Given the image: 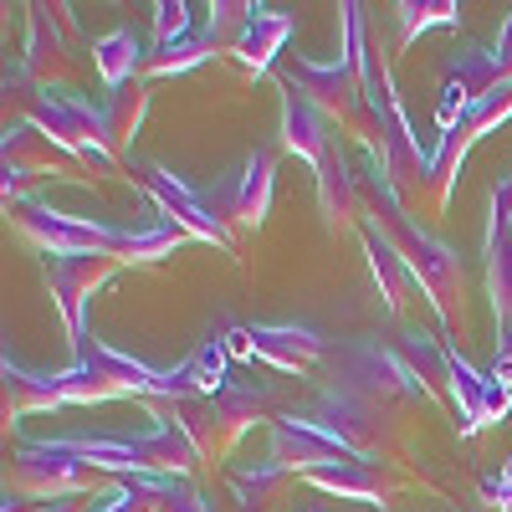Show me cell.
Here are the masks:
<instances>
[{"label": "cell", "mask_w": 512, "mask_h": 512, "mask_svg": "<svg viewBox=\"0 0 512 512\" xmlns=\"http://www.w3.org/2000/svg\"><path fill=\"white\" fill-rule=\"evenodd\" d=\"M359 216H364V226H374L384 241L400 251V262L410 267L415 287L431 297V308H436L441 328L451 333V328H456V313H461V292H466V267H461V256H456L441 236H431L425 226L410 221V210H405L400 190L390 185V175H384V164H379L374 154H364Z\"/></svg>", "instance_id": "6da1fadb"}, {"label": "cell", "mask_w": 512, "mask_h": 512, "mask_svg": "<svg viewBox=\"0 0 512 512\" xmlns=\"http://www.w3.org/2000/svg\"><path fill=\"white\" fill-rule=\"evenodd\" d=\"M62 451H72L77 461H88L93 472H113V477H190L200 446L185 436V425L159 420L144 436H52Z\"/></svg>", "instance_id": "7a4b0ae2"}, {"label": "cell", "mask_w": 512, "mask_h": 512, "mask_svg": "<svg viewBox=\"0 0 512 512\" xmlns=\"http://www.w3.org/2000/svg\"><path fill=\"white\" fill-rule=\"evenodd\" d=\"M282 82H292L297 93H303L338 134H349V139H359V149L364 154H379V118H374V108H369V98H364V77H359V67L338 52L333 62H308V57H297L287 72H282Z\"/></svg>", "instance_id": "3957f363"}, {"label": "cell", "mask_w": 512, "mask_h": 512, "mask_svg": "<svg viewBox=\"0 0 512 512\" xmlns=\"http://www.w3.org/2000/svg\"><path fill=\"white\" fill-rule=\"evenodd\" d=\"M26 123H36L57 149H67L77 164H93V169H108L118 164L113 144H108V108L82 98L72 88H31V103H26Z\"/></svg>", "instance_id": "277c9868"}, {"label": "cell", "mask_w": 512, "mask_h": 512, "mask_svg": "<svg viewBox=\"0 0 512 512\" xmlns=\"http://www.w3.org/2000/svg\"><path fill=\"white\" fill-rule=\"evenodd\" d=\"M154 420L185 425V436L200 446V456H231V446L267 415V390L262 384H226L221 395L195 400V405H149Z\"/></svg>", "instance_id": "5b68a950"}, {"label": "cell", "mask_w": 512, "mask_h": 512, "mask_svg": "<svg viewBox=\"0 0 512 512\" xmlns=\"http://www.w3.org/2000/svg\"><path fill=\"white\" fill-rule=\"evenodd\" d=\"M6 221L47 256H118L128 241V226L113 221H93V216H72V210L41 205V200H21L6 210Z\"/></svg>", "instance_id": "8992f818"}, {"label": "cell", "mask_w": 512, "mask_h": 512, "mask_svg": "<svg viewBox=\"0 0 512 512\" xmlns=\"http://www.w3.org/2000/svg\"><path fill=\"white\" fill-rule=\"evenodd\" d=\"M0 159H6V180H0V190H6V210L31 200L26 185L31 180H67V185H88V175H82V164L57 149L47 134H41L36 123L26 118H11L6 134H0Z\"/></svg>", "instance_id": "52a82bcc"}, {"label": "cell", "mask_w": 512, "mask_h": 512, "mask_svg": "<svg viewBox=\"0 0 512 512\" xmlns=\"http://www.w3.org/2000/svg\"><path fill=\"white\" fill-rule=\"evenodd\" d=\"M210 216H216L226 226V236H246V231H262L267 210H272V195H277V154L272 149H251L246 164L236 169V175L216 180L210 190H200Z\"/></svg>", "instance_id": "ba28073f"}, {"label": "cell", "mask_w": 512, "mask_h": 512, "mask_svg": "<svg viewBox=\"0 0 512 512\" xmlns=\"http://www.w3.org/2000/svg\"><path fill=\"white\" fill-rule=\"evenodd\" d=\"M128 180H134L154 205H159V216L169 221V226H180L190 241H205V246H221V251H231L236 241L226 236V226L210 216V205H205V195L185 180V175H175V169H164V164H154V159H128Z\"/></svg>", "instance_id": "9c48e42d"}, {"label": "cell", "mask_w": 512, "mask_h": 512, "mask_svg": "<svg viewBox=\"0 0 512 512\" xmlns=\"http://www.w3.org/2000/svg\"><path fill=\"white\" fill-rule=\"evenodd\" d=\"M123 262L118 256H52L47 262V282H52V297H57V313H62V328H67V344L72 354L93 338V297L113 282Z\"/></svg>", "instance_id": "30bf717a"}, {"label": "cell", "mask_w": 512, "mask_h": 512, "mask_svg": "<svg viewBox=\"0 0 512 512\" xmlns=\"http://www.w3.org/2000/svg\"><path fill=\"white\" fill-rule=\"evenodd\" d=\"M507 118H512V88H497L492 98H482V103L466 108L451 134H441V144H436V154H431V175H425V195H431L436 210L451 200V185H456V175H461L466 154H472V149L492 134V128H502Z\"/></svg>", "instance_id": "8fae6325"}, {"label": "cell", "mask_w": 512, "mask_h": 512, "mask_svg": "<svg viewBox=\"0 0 512 512\" xmlns=\"http://www.w3.org/2000/svg\"><path fill=\"white\" fill-rule=\"evenodd\" d=\"M354 456H359V451H354L344 436H333L318 415H297V410L272 415L267 461H277L282 472L308 477V472H323V466H344V461H354Z\"/></svg>", "instance_id": "7c38bea8"}, {"label": "cell", "mask_w": 512, "mask_h": 512, "mask_svg": "<svg viewBox=\"0 0 512 512\" xmlns=\"http://www.w3.org/2000/svg\"><path fill=\"white\" fill-rule=\"evenodd\" d=\"M93 466L77 461L72 451H62L57 441H26L11 461V487L21 497H41V502H62V497H88L93 492Z\"/></svg>", "instance_id": "4fadbf2b"}, {"label": "cell", "mask_w": 512, "mask_h": 512, "mask_svg": "<svg viewBox=\"0 0 512 512\" xmlns=\"http://www.w3.org/2000/svg\"><path fill=\"white\" fill-rule=\"evenodd\" d=\"M487 292H492L497 333H507L512 328V169L492 185V205H487Z\"/></svg>", "instance_id": "5bb4252c"}, {"label": "cell", "mask_w": 512, "mask_h": 512, "mask_svg": "<svg viewBox=\"0 0 512 512\" xmlns=\"http://www.w3.org/2000/svg\"><path fill=\"white\" fill-rule=\"evenodd\" d=\"M303 482L318 487V492H333V497L364 502V507H390V497L405 487V477L395 472L390 456H354V461H344V466H323V472H308Z\"/></svg>", "instance_id": "9a60e30c"}, {"label": "cell", "mask_w": 512, "mask_h": 512, "mask_svg": "<svg viewBox=\"0 0 512 512\" xmlns=\"http://www.w3.org/2000/svg\"><path fill=\"white\" fill-rule=\"evenodd\" d=\"M67 6H26V52H21V77H36L41 88H52V77L72 72L67 52Z\"/></svg>", "instance_id": "2e32d148"}, {"label": "cell", "mask_w": 512, "mask_h": 512, "mask_svg": "<svg viewBox=\"0 0 512 512\" xmlns=\"http://www.w3.org/2000/svg\"><path fill=\"white\" fill-rule=\"evenodd\" d=\"M256 338V364H267L277 374H308L318 359H328V338L308 323H251Z\"/></svg>", "instance_id": "e0dca14e"}, {"label": "cell", "mask_w": 512, "mask_h": 512, "mask_svg": "<svg viewBox=\"0 0 512 512\" xmlns=\"http://www.w3.org/2000/svg\"><path fill=\"white\" fill-rule=\"evenodd\" d=\"M492 390H497V384L487 379V369H477L456 344H446V400L456 410V431L461 436H477L482 425H492L487 420Z\"/></svg>", "instance_id": "ac0fdd59"}, {"label": "cell", "mask_w": 512, "mask_h": 512, "mask_svg": "<svg viewBox=\"0 0 512 512\" xmlns=\"http://www.w3.org/2000/svg\"><path fill=\"white\" fill-rule=\"evenodd\" d=\"M292 31H297V21H292L287 11L256 6V11H251V21H246V26H241V36H236L231 57L241 62V72H246V77H267V72H272V62H277V52L292 41Z\"/></svg>", "instance_id": "d6986e66"}, {"label": "cell", "mask_w": 512, "mask_h": 512, "mask_svg": "<svg viewBox=\"0 0 512 512\" xmlns=\"http://www.w3.org/2000/svg\"><path fill=\"white\" fill-rule=\"evenodd\" d=\"M333 139H338V128L303 93H297L292 82H282V149L297 154V159H308L318 169V159L333 149Z\"/></svg>", "instance_id": "ffe728a7"}, {"label": "cell", "mask_w": 512, "mask_h": 512, "mask_svg": "<svg viewBox=\"0 0 512 512\" xmlns=\"http://www.w3.org/2000/svg\"><path fill=\"white\" fill-rule=\"evenodd\" d=\"M318 210H323V226L328 231H344L354 216H359V175L349 169V154H344V134L333 139V149L318 159Z\"/></svg>", "instance_id": "44dd1931"}, {"label": "cell", "mask_w": 512, "mask_h": 512, "mask_svg": "<svg viewBox=\"0 0 512 512\" xmlns=\"http://www.w3.org/2000/svg\"><path fill=\"white\" fill-rule=\"evenodd\" d=\"M0 384H6V420L16 425L21 415H41V410H67L57 374H36L26 364H16L11 354L0 359Z\"/></svg>", "instance_id": "7402d4cb"}, {"label": "cell", "mask_w": 512, "mask_h": 512, "mask_svg": "<svg viewBox=\"0 0 512 512\" xmlns=\"http://www.w3.org/2000/svg\"><path fill=\"white\" fill-rule=\"evenodd\" d=\"M93 67H98V77L108 82V93L128 88V82H139L144 67H149V52H144L139 31H134V26H113L108 36H98V41H93Z\"/></svg>", "instance_id": "603a6c76"}, {"label": "cell", "mask_w": 512, "mask_h": 512, "mask_svg": "<svg viewBox=\"0 0 512 512\" xmlns=\"http://www.w3.org/2000/svg\"><path fill=\"white\" fill-rule=\"evenodd\" d=\"M180 487V477H113L103 492H93V512H164Z\"/></svg>", "instance_id": "cb8c5ba5"}, {"label": "cell", "mask_w": 512, "mask_h": 512, "mask_svg": "<svg viewBox=\"0 0 512 512\" xmlns=\"http://www.w3.org/2000/svg\"><path fill=\"white\" fill-rule=\"evenodd\" d=\"M364 256H369V272H374V287H379V297H384V308L400 313L405 297H410V287H415L410 267L400 262V251L384 241L374 226H364Z\"/></svg>", "instance_id": "d4e9b609"}, {"label": "cell", "mask_w": 512, "mask_h": 512, "mask_svg": "<svg viewBox=\"0 0 512 512\" xmlns=\"http://www.w3.org/2000/svg\"><path fill=\"white\" fill-rule=\"evenodd\" d=\"M108 144H113V154L123 159L128 154V144L139 139V128H144V118H149V82L139 77V82H128V88H118V93H108Z\"/></svg>", "instance_id": "484cf974"}, {"label": "cell", "mask_w": 512, "mask_h": 512, "mask_svg": "<svg viewBox=\"0 0 512 512\" xmlns=\"http://www.w3.org/2000/svg\"><path fill=\"white\" fill-rule=\"evenodd\" d=\"M185 241H190V236H185L180 226H169V221L159 216L154 226H128V241H123V251H118V262H123V267H154V262H164V256H175Z\"/></svg>", "instance_id": "4316f807"}, {"label": "cell", "mask_w": 512, "mask_h": 512, "mask_svg": "<svg viewBox=\"0 0 512 512\" xmlns=\"http://www.w3.org/2000/svg\"><path fill=\"white\" fill-rule=\"evenodd\" d=\"M226 369H231V349H226V333L221 328H210L200 344H195V354L185 359V374L195 379V390H200V400H210V395H221L226 390Z\"/></svg>", "instance_id": "83f0119b"}, {"label": "cell", "mask_w": 512, "mask_h": 512, "mask_svg": "<svg viewBox=\"0 0 512 512\" xmlns=\"http://www.w3.org/2000/svg\"><path fill=\"white\" fill-rule=\"evenodd\" d=\"M395 26H400V47H410V41L425 36L431 26H461V6L456 0H400Z\"/></svg>", "instance_id": "f1b7e54d"}, {"label": "cell", "mask_w": 512, "mask_h": 512, "mask_svg": "<svg viewBox=\"0 0 512 512\" xmlns=\"http://www.w3.org/2000/svg\"><path fill=\"white\" fill-rule=\"evenodd\" d=\"M251 0H210V6H205V41H210V47H216V52H226L231 57V47H236V36H241V26L251 21Z\"/></svg>", "instance_id": "f546056e"}, {"label": "cell", "mask_w": 512, "mask_h": 512, "mask_svg": "<svg viewBox=\"0 0 512 512\" xmlns=\"http://www.w3.org/2000/svg\"><path fill=\"white\" fill-rule=\"evenodd\" d=\"M210 57H221L210 41L195 31L190 41H180V47H164V52H149V67H144V82L149 77H180V72H195V67H205Z\"/></svg>", "instance_id": "4dcf8cb0"}, {"label": "cell", "mask_w": 512, "mask_h": 512, "mask_svg": "<svg viewBox=\"0 0 512 512\" xmlns=\"http://www.w3.org/2000/svg\"><path fill=\"white\" fill-rule=\"evenodd\" d=\"M154 47L164 52V47H180V41H190L195 36V16H190V6L185 0H154Z\"/></svg>", "instance_id": "1f68e13d"}, {"label": "cell", "mask_w": 512, "mask_h": 512, "mask_svg": "<svg viewBox=\"0 0 512 512\" xmlns=\"http://www.w3.org/2000/svg\"><path fill=\"white\" fill-rule=\"evenodd\" d=\"M282 477H287V472H282L277 461H256V466H246V472H231V492H236L241 507H262Z\"/></svg>", "instance_id": "d6a6232c"}, {"label": "cell", "mask_w": 512, "mask_h": 512, "mask_svg": "<svg viewBox=\"0 0 512 512\" xmlns=\"http://www.w3.org/2000/svg\"><path fill=\"white\" fill-rule=\"evenodd\" d=\"M221 333H226V349H231V359H236V364H256V338H251V328L226 323Z\"/></svg>", "instance_id": "836d02e7"}, {"label": "cell", "mask_w": 512, "mask_h": 512, "mask_svg": "<svg viewBox=\"0 0 512 512\" xmlns=\"http://www.w3.org/2000/svg\"><path fill=\"white\" fill-rule=\"evenodd\" d=\"M482 502H487V507H507V502H512V487L502 482V472L482 477Z\"/></svg>", "instance_id": "e575fe53"}, {"label": "cell", "mask_w": 512, "mask_h": 512, "mask_svg": "<svg viewBox=\"0 0 512 512\" xmlns=\"http://www.w3.org/2000/svg\"><path fill=\"white\" fill-rule=\"evenodd\" d=\"M164 512H210V502L200 497V492H190V487H180L175 497L164 502Z\"/></svg>", "instance_id": "d590c367"}, {"label": "cell", "mask_w": 512, "mask_h": 512, "mask_svg": "<svg viewBox=\"0 0 512 512\" xmlns=\"http://www.w3.org/2000/svg\"><path fill=\"white\" fill-rule=\"evenodd\" d=\"M492 52H497V67H502V77L512 82V16L502 21V31H497V47H492Z\"/></svg>", "instance_id": "8d00e7d4"}, {"label": "cell", "mask_w": 512, "mask_h": 512, "mask_svg": "<svg viewBox=\"0 0 512 512\" xmlns=\"http://www.w3.org/2000/svg\"><path fill=\"white\" fill-rule=\"evenodd\" d=\"M487 379L502 384V390H512V364H507V359H492V364H487Z\"/></svg>", "instance_id": "74e56055"}, {"label": "cell", "mask_w": 512, "mask_h": 512, "mask_svg": "<svg viewBox=\"0 0 512 512\" xmlns=\"http://www.w3.org/2000/svg\"><path fill=\"white\" fill-rule=\"evenodd\" d=\"M497 359H507V364H512V328H507V333H497Z\"/></svg>", "instance_id": "f35d334b"}, {"label": "cell", "mask_w": 512, "mask_h": 512, "mask_svg": "<svg viewBox=\"0 0 512 512\" xmlns=\"http://www.w3.org/2000/svg\"><path fill=\"white\" fill-rule=\"evenodd\" d=\"M502 482H507V487H512V456H507V461H502Z\"/></svg>", "instance_id": "ab89813d"}, {"label": "cell", "mask_w": 512, "mask_h": 512, "mask_svg": "<svg viewBox=\"0 0 512 512\" xmlns=\"http://www.w3.org/2000/svg\"><path fill=\"white\" fill-rule=\"evenodd\" d=\"M502 512H512V502H507V507H502Z\"/></svg>", "instance_id": "60d3db41"}]
</instances>
